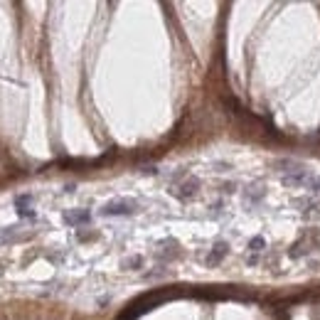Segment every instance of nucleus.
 Wrapping results in <instances>:
<instances>
[{"mask_svg": "<svg viewBox=\"0 0 320 320\" xmlns=\"http://www.w3.org/2000/svg\"><path fill=\"white\" fill-rule=\"evenodd\" d=\"M131 212H135L133 200H113L101 210V214H106V217H118V214H131Z\"/></svg>", "mask_w": 320, "mask_h": 320, "instance_id": "f257e3e1", "label": "nucleus"}, {"mask_svg": "<svg viewBox=\"0 0 320 320\" xmlns=\"http://www.w3.org/2000/svg\"><path fill=\"white\" fill-rule=\"evenodd\" d=\"M310 187H313V190H320V178H313V180H310Z\"/></svg>", "mask_w": 320, "mask_h": 320, "instance_id": "423d86ee", "label": "nucleus"}, {"mask_svg": "<svg viewBox=\"0 0 320 320\" xmlns=\"http://www.w3.org/2000/svg\"><path fill=\"white\" fill-rule=\"evenodd\" d=\"M254 251H261V246H264V239L261 237H256V239H251V244H249Z\"/></svg>", "mask_w": 320, "mask_h": 320, "instance_id": "39448f33", "label": "nucleus"}, {"mask_svg": "<svg viewBox=\"0 0 320 320\" xmlns=\"http://www.w3.org/2000/svg\"><path fill=\"white\" fill-rule=\"evenodd\" d=\"M64 222L67 224H81V222H89V212H67L64 214Z\"/></svg>", "mask_w": 320, "mask_h": 320, "instance_id": "7ed1b4c3", "label": "nucleus"}, {"mask_svg": "<svg viewBox=\"0 0 320 320\" xmlns=\"http://www.w3.org/2000/svg\"><path fill=\"white\" fill-rule=\"evenodd\" d=\"M310 175L305 173V170H300V173H295V175H286L283 178V185H288V187H293V185H310Z\"/></svg>", "mask_w": 320, "mask_h": 320, "instance_id": "f03ea898", "label": "nucleus"}, {"mask_svg": "<svg viewBox=\"0 0 320 320\" xmlns=\"http://www.w3.org/2000/svg\"><path fill=\"white\" fill-rule=\"evenodd\" d=\"M222 254H227V246H224V244H217V246H214V254H212L207 261H210V264H214V261H219V259H222Z\"/></svg>", "mask_w": 320, "mask_h": 320, "instance_id": "20e7f679", "label": "nucleus"}]
</instances>
